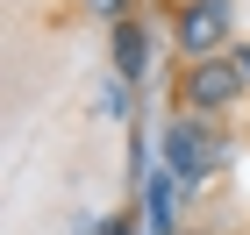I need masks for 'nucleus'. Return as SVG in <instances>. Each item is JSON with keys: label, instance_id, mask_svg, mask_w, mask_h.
I'll return each mask as SVG.
<instances>
[{"label": "nucleus", "instance_id": "obj_1", "mask_svg": "<svg viewBox=\"0 0 250 235\" xmlns=\"http://www.w3.org/2000/svg\"><path fill=\"white\" fill-rule=\"evenodd\" d=\"M214 157H222V143H214L208 121H172V128H165V164H172V178H208Z\"/></svg>", "mask_w": 250, "mask_h": 235}, {"label": "nucleus", "instance_id": "obj_2", "mask_svg": "<svg viewBox=\"0 0 250 235\" xmlns=\"http://www.w3.org/2000/svg\"><path fill=\"white\" fill-rule=\"evenodd\" d=\"M222 29H229V0H193L186 21H179V43H186V50H214Z\"/></svg>", "mask_w": 250, "mask_h": 235}, {"label": "nucleus", "instance_id": "obj_3", "mask_svg": "<svg viewBox=\"0 0 250 235\" xmlns=\"http://www.w3.org/2000/svg\"><path fill=\"white\" fill-rule=\"evenodd\" d=\"M250 78L236 72V64H222V57H208L200 72H193V107H229L236 93H243Z\"/></svg>", "mask_w": 250, "mask_h": 235}, {"label": "nucleus", "instance_id": "obj_4", "mask_svg": "<svg viewBox=\"0 0 250 235\" xmlns=\"http://www.w3.org/2000/svg\"><path fill=\"white\" fill-rule=\"evenodd\" d=\"M115 57H122V72H143V36H136V29H129V21H122V29H115Z\"/></svg>", "mask_w": 250, "mask_h": 235}, {"label": "nucleus", "instance_id": "obj_5", "mask_svg": "<svg viewBox=\"0 0 250 235\" xmlns=\"http://www.w3.org/2000/svg\"><path fill=\"white\" fill-rule=\"evenodd\" d=\"M172 185H179L172 171H157V185H150V214H157V228H165V221H172V199H179Z\"/></svg>", "mask_w": 250, "mask_h": 235}, {"label": "nucleus", "instance_id": "obj_6", "mask_svg": "<svg viewBox=\"0 0 250 235\" xmlns=\"http://www.w3.org/2000/svg\"><path fill=\"white\" fill-rule=\"evenodd\" d=\"M93 7H100V15H122V0H93Z\"/></svg>", "mask_w": 250, "mask_h": 235}, {"label": "nucleus", "instance_id": "obj_7", "mask_svg": "<svg viewBox=\"0 0 250 235\" xmlns=\"http://www.w3.org/2000/svg\"><path fill=\"white\" fill-rule=\"evenodd\" d=\"M236 72H243V78H250V50H243V57H236Z\"/></svg>", "mask_w": 250, "mask_h": 235}]
</instances>
